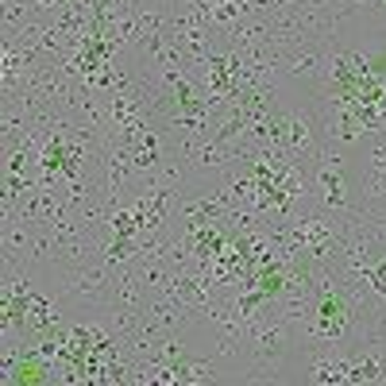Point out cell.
Here are the masks:
<instances>
[{"label":"cell","instance_id":"2","mask_svg":"<svg viewBox=\"0 0 386 386\" xmlns=\"http://www.w3.org/2000/svg\"><path fill=\"white\" fill-rule=\"evenodd\" d=\"M12 382H20V386H27V382H46V363H39V360H20V363H16Z\"/></svg>","mask_w":386,"mask_h":386},{"label":"cell","instance_id":"1","mask_svg":"<svg viewBox=\"0 0 386 386\" xmlns=\"http://www.w3.org/2000/svg\"><path fill=\"white\" fill-rule=\"evenodd\" d=\"M313 328L325 340H347L355 328V298L344 286L321 290V298L313 305Z\"/></svg>","mask_w":386,"mask_h":386}]
</instances>
